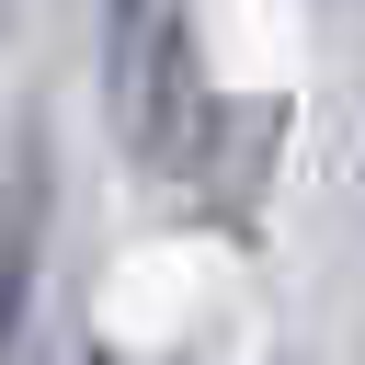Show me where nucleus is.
Segmentation results:
<instances>
[{"instance_id": "f257e3e1", "label": "nucleus", "mask_w": 365, "mask_h": 365, "mask_svg": "<svg viewBox=\"0 0 365 365\" xmlns=\"http://www.w3.org/2000/svg\"><path fill=\"white\" fill-rule=\"evenodd\" d=\"M34 251H46V137H23V148H11V194H0V342L23 331Z\"/></svg>"}, {"instance_id": "f03ea898", "label": "nucleus", "mask_w": 365, "mask_h": 365, "mask_svg": "<svg viewBox=\"0 0 365 365\" xmlns=\"http://www.w3.org/2000/svg\"><path fill=\"white\" fill-rule=\"evenodd\" d=\"M137 46H148V0H114V68H137Z\"/></svg>"}, {"instance_id": "7ed1b4c3", "label": "nucleus", "mask_w": 365, "mask_h": 365, "mask_svg": "<svg viewBox=\"0 0 365 365\" xmlns=\"http://www.w3.org/2000/svg\"><path fill=\"white\" fill-rule=\"evenodd\" d=\"M80 365H125V354H80Z\"/></svg>"}]
</instances>
